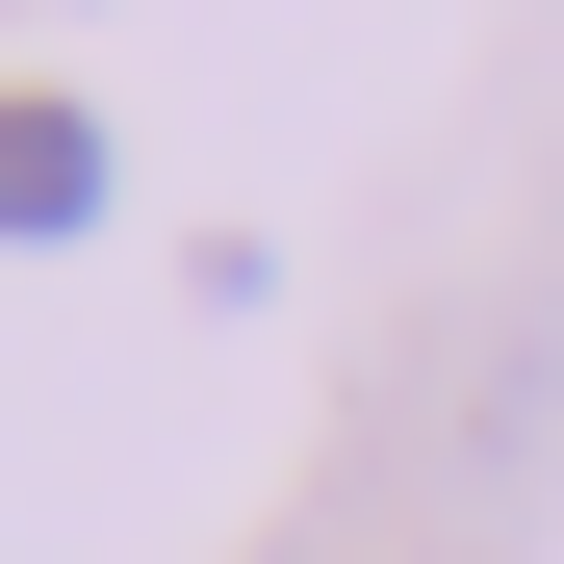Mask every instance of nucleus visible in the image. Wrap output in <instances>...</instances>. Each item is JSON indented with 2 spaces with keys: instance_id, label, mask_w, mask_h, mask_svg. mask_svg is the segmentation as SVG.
Returning <instances> with one entry per match:
<instances>
[{
  "instance_id": "f257e3e1",
  "label": "nucleus",
  "mask_w": 564,
  "mask_h": 564,
  "mask_svg": "<svg viewBox=\"0 0 564 564\" xmlns=\"http://www.w3.org/2000/svg\"><path fill=\"white\" fill-rule=\"evenodd\" d=\"M0 231H104V129H77V104H0Z\"/></svg>"
}]
</instances>
